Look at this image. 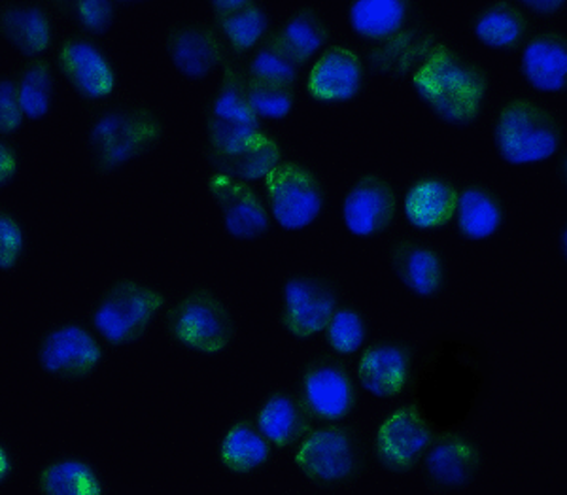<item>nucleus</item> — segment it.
Instances as JSON below:
<instances>
[{"label": "nucleus", "instance_id": "obj_21", "mask_svg": "<svg viewBox=\"0 0 567 495\" xmlns=\"http://www.w3.org/2000/svg\"><path fill=\"white\" fill-rule=\"evenodd\" d=\"M481 470L483 451L465 431L441 435L420 463L422 481L441 494L470 488Z\"/></svg>", "mask_w": 567, "mask_h": 495}, {"label": "nucleus", "instance_id": "obj_37", "mask_svg": "<svg viewBox=\"0 0 567 495\" xmlns=\"http://www.w3.org/2000/svg\"><path fill=\"white\" fill-rule=\"evenodd\" d=\"M373 342V323L369 316L350 302H342L323 333L326 352L339 360H358Z\"/></svg>", "mask_w": 567, "mask_h": 495}, {"label": "nucleus", "instance_id": "obj_13", "mask_svg": "<svg viewBox=\"0 0 567 495\" xmlns=\"http://www.w3.org/2000/svg\"><path fill=\"white\" fill-rule=\"evenodd\" d=\"M280 299L282 329L301 344L322 339L344 302L341 283L336 278L310 272H293L284 278Z\"/></svg>", "mask_w": 567, "mask_h": 495}, {"label": "nucleus", "instance_id": "obj_9", "mask_svg": "<svg viewBox=\"0 0 567 495\" xmlns=\"http://www.w3.org/2000/svg\"><path fill=\"white\" fill-rule=\"evenodd\" d=\"M299 405L315 425L352 420L361 403V390L347 361L329 352L310 355L297 371L293 390Z\"/></svg>", "mask_w": 567, "mask_h": 495}, {"label": "nucleus", "instance_id": "obj_40", "mask_svg": "<svg viewBox=\"0 0 567 495\" xmlns=\"http://www.w3.org/2000/svg\"><path fill=\"white\" fill-rule=\"evenodd\" d=\"M31 254V237L20 214L0 206V272L20 269Z\"/></svg>", "mask_w": 567, "mask_h": 495}, {"label": "nucleus", "instance_id": "obj_32", "mask_svg": "<svg viewBox=\"0 0 567 495\" xmlns=\"http://www.w3.org/2000/svg\"><path fill=\"white\" fill-rule=\"evenodd\" d=\"M275 34L305 72H309L315 61L336 42L329 21L315 7L296 8L280 21Z\"/></svg>", "mask_w": 567, "mask_h": 495}, {"label": "nucleus", "instance_id": "obj_19", "mask_svg": "<svg viewBox=\"0 0 567 495\" xmlns=\"http://www.w3.org/2000/svg\"><path fill=\"white\" fill-rule=\"evenodd\" d=\"M419 350L414 342L398 337L371 342L355 360L358 386L374 399L401 398Z\"/></svg>", "mask_w": 567, "mask_h": 495}, {"label": "nucleus", "instance_id": "obj_27", "mask_svg": "<svg viewBox=\"0 0 567 495\" xmlns=\"http://www.w3.org/2000/svg\"><path fill=\"white\" fill-rule=\"evenodd\" d=\"M518 74L529 91L558 97L567 91V42L555 29L535 31L518 59Z\"/></svg>", "mask_w": 567, "mask_h": 495}, {"label": "nucleus", "instance_id": "obj_16", "mask_svg": "<svg viewBox=\"0 0 567 495\" xmlns=\"http://www.w3.org/2000/svg\"><path fill=\"white\" fill-rule=\"evenodd\" d=\"M369 82L361 53L347 40H339L310 66L303 90L315 106H349L365 97Z\"/></svg>", "mask_w": 567, "mask_h": 495}, {"label": "nucleus", "instance_id": "obj_24", "mask_svg": "<svg viewBox=\"0 0 567 495\" xmlns=\"http://www.w3.org/2000/svg\"><path fill=\"white\" fill-rule=\"evenodd\" d=\"M0 39L25 61L50 58L58 44L53 13L34 0L7 2L0 7Z\"/></svg>", "mask_w": 567, "mask_h": 495}, {"label": "nucleus", "instance_id": "obj_43", "mask_svg": "<svg viewBox=\"0 0 567 495\" xmlns=\"http://www.w3.org/2000/svg\"><path fill=\"white\" fill-rule=\"evenodd\" d=\"M532 20H553L566 10L564 0H520L516 2Z\"/></svg>", "mask_w": 567, "mask_h": 495}, {"label": "nucleus", "instance_id": "obj_26", "mask_svg": "<svg viewBox=\"0 0 567 495\" xmlns=\"http://www.w3.org/2000/svg\"><path fill=\"white\" fill-rule=\"evenodd\" d=\"M349 31L361 45H377L425 23L416 0H352L344 7Z\"/></svg>", "mask_w": 567, "mask_h": 495}, {"label": "nucleus", "instance_id": "obj_11", "mask_svg": "<svg viewBox=\"0 0 567 495\" xmlns=\"http://www.w3.org/2000/svg\"><path fill=\"white\" fill-rule=\"evenodd\" d=\"M40 371L50 379L78 384L99 373L106 361V347L85 318L53 323L37 344Z\"/></svg>", "mask_w": 567, "mask_h": 495}, {"label": "nucleus", "instance_id": "obj_25", "mask_svg": "<svg viewBox=\"0 0 567 495\" xmlns=\"http://www.w3.org/2000/svg\"><path fill=\"white\" fill-rule=\"evenodd\" d=\"M288 157V146L282 136L269 130L248 136L231 148L207 155L208 171L216 176H226L246 186H254Z\"/></svg>", "mask_w": 567, "mask_h": 495}, {"label": "nucleus", "instance_id": "obj_31", "mask_svg": "<svg viewBox=\"0 0 567 495\" xmlns=\"http://www.w3.org/2000/svg\"><path fill=\"white\" fill-rule=\"evenodd\" d=\"M251 412L261 435L278 454L296 451L297 444L315 427L296 393L288 388L269 393Z\"/></svg>", "mask_w": 567, "mask_h": 495}, {"label": "nucleus", "instance_id": "obj_10", "mask_svg": "<svg viewBox=\"0 0 567 495\" xmlns=\"http://www.w3.org/2000/svg\"><path fill=\"white\" fill-rule=\"evenodd\" d=\"M52 63L80 103L104 106L116 99L122 72L103 40L72 31L59 42Z\"/></svg>", "mask_w": 567, "mask_h": 495}, {"label": "nucleus", "instance_id": "obj_22", "mask_svg": "<svg viewBox=\"0 0 567 495\" xmlns=\"http://www.w3.org/2000/svg\"><path fill=\"white\" fill-rule=\"evenodd\" d=\"M460 184L441 174H419L401 189V214L406 226L424 235L452 227Z\"/></svg>", "mask_w": 567, "mask_h": 495}, {"label": "nucleus", "instance_id": "obj_4", "mask_svg": "<svg viewBox=\"0 0 567 495\" xmlns=\"http://www.w3.org/2000/svg\"><path fill=\"white\" fill-rule=\"evenodd\" d=\"M497 159L515 168L555 163L566 149L564 123L539 101L526 95L503 99L492 122Z\"/></svg>", "mask_w": 567, "mask_h": 495}, {"label": "nucleus", "instance_id": "obj_5", "mask_svg": "<svg viewBox=\"0 0 567 495\" xmlns=\"http://www.w3.org/2000/svg\"><path fill=\"white\" fill-rule=\"evenodd\" d=\"M291 454L305 481L322 489L355 483L373 462L368 435L352 420L315 425Z\"/></svg>", "mask_w": 567, "mask_h": 495}, {"label": "nucleus", "instance_id": "obj_18", "mask_svg": "<svg viewBox=\"0 0 567 495\" xmlns=\"http://www.w3.org/2000/svg\"><path fill=\"white\" fill-rule=\"evenodd\" d=\"M390 269L401 288L420 301H435L449 288V259L443 248L416 237L393 238Z\"/></svg>", "mask_w": 567, "mask_h": 495}, {"label": "nucleus", "instance_id": "obj_6", "mask_svg": "<svg viewBox=\"0 0 567 495\" xmlns=\"http://www.w3.org/2000/svg\"><path fill=\"white\" fill-rule=\"evenodd\" d=\"M167 293L154 283L120 278L91 307V328L110 350L135 347L163 316Z\"/></svg>", "mask_w": 567, "mask_h": 495}, {"label": "nucleus", "instance_id": "obj_42", "mask_svg": "<svg viewBox=\"0 0 567 495\" xmlns=\"http://www.w3.org/2000/svg\"><path fill=\"white\" fill-rule=\"evenodd\" d=\"M23 165L20 144L0 138V194L18 182Z\"/></svg>", "mask_w": 567, "mask_h": 495}, {"label": "nucleus", "instance_id": "obj_44", "mask_svg": "<svg viewBox=\"0 0 567 495\" xmlns=\"http://www.w3.org/2000/svg\"><path fill=\"white\" fill-rule=\"evenodd\" d=\"M16 473H18V457L13 454L7 439L0 437V488L12 483Z\"/></svg>", "mask_w": 567, "mask_h": 495}, {"label": "nucleus", "instance_id": "obj_39", "mask_svg": "<svg viewBox=\"0 0 567 495\" xmlns=\"http://www.w3.org/2000/svg\"><path fill=\"white\" fill-rule=\"evenodd\" d=\"M299 103V91L288 85L269 84L248 78V104L251 112L265 125H282L288 122Z\"/></svg>", "mask_w": 567, "mask_h": 495}, {"label": "nucleus", "instance_id": "obj_23", "mask_svg": "<svg viewBox=\"0 0 567 495\" xmlns=\"http://www.w3.org/2000/svg\"><path fill=\"white\" fill-rule=\"evenodd\" d=\"M437 27L427 21L411 27L382 44L369 45L361 53L369 76L409 80L424 66L433 50L441 44Z\"/></svg>", "mask_w": 567, "mask_h": 495}, {"label": "nucleus", "instance_id": "obj_33", "mask_svg": "<svg viewBox=\"0 0 567 495\" xmlns=\"http://www.w3.org/2000/svg\"><path fill=\"white\" fill-rule=\"evenodd\" d=\"M213 23L233 61L239 63L277 29L271 8L258 0H237L233 12L214 18Z\"/></svg>", "mask_w": 567, "mask_h": 495}, {"label": "nucleus", "instance_id": "obj_28", "mask_svg": "<svg viewBox=\"0 0 567 495\" xmlns=\"http://www.w3.org/2000/svg\"><path fill=\"white\" fill-rule=\"evenodd\" d=\"M471 34L481 48L503 58L523 52L535 33V21L511 0L488 2L473 12Z\"/></svg>", "mask_w": 567, "mask_h": 495}, {"label": "nucleus", "instance_id": "obj_30", "mask_svg": "<svg viewBox=\"0 0 567 495\" xmlns=\"http://www.w3.org/2000/svg\"><path fill=\"white\" fill-rule=\"evenodd\" d=\"M277 452L256 425L254 412H246L227 425L219 439L218 462L221 470L239 478H251L275 462Z\"/></svg>", "mask_w": 567, "mask_h": 495}, {"label": "nucleus", "instance_id": "obj_8", "mask_svg": "<svg viewBox=\"0 0 567 495\" xmlns=\"http://www.w3.org/2000/svg\"><path fill=\"white\" fill-rule=\"evenodd\" d=\"M261 194L275 227L286 233L312 231L328 214V192L322 176L299 157L288 155L265 178Z\"/></svg>", "mask_w": 567, "mask_h": 495}, {"label": "nucleus", "instance_id": "obj_36", "mask_svg": "<svg viewBox=\"0 0 567 495\" xmlns=\"http://www.w3.org/2000/svg\"><path fill=\"white\" fill-rule=\"evenodd\" d=\"M240 66H243L246 78H250V80L288 85L297 91L299 87H303L305 76H307V72L301 69L296 59L286 52V48L277 39L275 31L254 52L248 53L240 61Z\"/></svg>", "mask_w": 567, "mask_h": 495}, {"label": "nucleus", "instance_id": "obj_7", "mask_svg": "<svg viewBox=\"0 0 567 495\" xmlns=\"http://www.w3.org/2000/svg\"><path fill=\"white\" fill-rule=\"evenodd\" d=\"M163 328L175 347L200 358L226 354L237 334L231 310L218 293L205 288L182 293L163 314Z\"/></svg>", "mask_w": 567, "mask_h": 495}, {"label": "nucleus", "instance_id": "obj_17", "mask_svg": "<svg viewBox=\"0 0 567 495\" xmlns=\"http://www.w3.org/2000/svg\"><path fill=\"white\" fill-rule=\"evenodd\" d=\"M165 53L176 74L192 84H203L231 61L226 42L214 23L182 21L168 29Z\"/></svg>", "mask_w": 567, "mask_h": 495}, {"label": "nucleus", "instance_id": "obj_29", "mask_svg": "<svg viewBox=\"0 0 567 495\" xmlns=\"http://www.w3.org/2000/svg\"><path fill=\"white\" fill-rule=\"evenodd\" d=\"M507 221V206L496 189L481 184H460L458 205L452 219V229L460 240L486 245L502 237Z\"/></svg>", "mask_w": 567, "mask_h": 495}, {"label": "nucleus", "instance_id": "obj_41", "mask_svg": "<svg viewBox=\"0 0 567 495\" xmlns=\"http://www.w3.org/2000/svg\"><path fill=\"white\" fill-rule=\"evenodd\" d=\"M27 122L16 97L13 74H0V138L12 141L25 130Z\"/></svg>", "mask_w": 567, "mask_h": 495}, {"label": "nucleus", "instance_id": "obj_20", "mask_svg": "<svg viewBox=\"0 0 567 495\" xmlns=\"http://www.w3.org/2000/svg\"><path fill=\"white\" fill-rule=\"evenodd\" d=\"M208 192L218 205L221 227L233 240L258 243L277 229L264 194L256 187L213 174L208 178Z\"/></svg>", "mask_w": 567, "mask_h": 495}, {"label": "nucleus", "instance_id": "obj_15", "mask_svg": "<svg viewBox=\"0 0 567 495\" xmlns=\"http://www.w3.org/2000/svg\"><path fill=\"white\" fill-rule=\"evenodd\" d=\"M401 214V189L377 174H363L342 194L337 216L358 240H377L392 231Z\"/></svg>", "mask_w": 567, "mask_h": 495}, {"label": "nucleus", "instance_id": "obj_14", "mask_svg": "<svg viewBox=\"0 0 567 495\" xmlns=\"http://www.w3.org/2000/svg\"><path fill=\"white\" fill-rule=\"evenodd\" d=\"M439 437L419 412L401 403L374 425L369 439L371 460L390 475L405 476L419 470Z\"/></svg>", "mask_w": 567, "mask_h": 495}, {"label": "nucleus", "instance_id": "obj_1", "mask_svg": "<svg viewBox=\"0 0 567 495\" xmlns=\"http://www.w3.org/2000/svg\"><path fill=\"white\" fill-rule=\"evenodd\" d=\"M492 388L483 341L470 333L433 337L419 350L401 403L419 412L439 435L464 431Z\"/></svg>", "mask_w": 567, "mask_h": 495}, {"label": "nucleus", "instance_id": "obj_35", "mask_svg": "<svg viewBox=\"0 0 567 495\" xmlns=\"http://www.w3.org/2000/svg\"><path fill=\"white\" fill-rule=\"evenodd\" d=\"M16 97L29 123H42L52 116L59 103L58 74L52 59L23 61L13 74Z\"/></svg>", "mask_w": 567, "mask_h": 495}, {"label": "nucleus", "instance_id": "obj_38", "mask_svg": "<svg viewBox=\"0 0 567 495\" xmlns=\"http://www.w3.org/2000/svg\"><path fill=\"white\" fill-rule=\"evenodd\" d=\"M125 7L131 4L116 0H61L53 4L59 18L71 23L76 33L97 40L114 31Z\"/></svg>", "mask_w": 567, "mask_h": 495}, {"label": "nucleus", "instance_id": "obj_3", "mask_svg": "<svg viewBox=\"0 0 567 495\" xmlns=\"http://www.w3.org/2000/svg\"><path fill=\"white\" fill-rule=\"evenodd\" d=\"M165 138V122L148 104L112 103L91 114L85 133L90 165L99 174H120L146 159Z\"/></svg>", "mask_w": 567, "mask_h": 495}, {"label": "nucleus", "instance_id": "obj_12", "mask_svg": "<svg viewBox=\"0 0 567 495\" xmlns=\"http://www.w3.org/2000/svg\"><path fill=\"white\" fill-rule=\"evenodd\" d=\"M205 152L216 154L231 148L248 136L271 130L251 112L248 104V78L239 61H229L219 72L218 85L205 104Z\"/></svg>", "mask_w": 567, "mask_h": 495}, {"label": "nucleus", "instance_id": "obj_34", "mask_svg": "<svg viewBox=\"0 0 567 495\" xmlns=\"http://www.w3.org/2000/svg\"><path fill=\"white\" fill-rule=\"evenodd\" d=\"M40 495H109V484L97 463L85 456H55L37 473Z\"/></svg>", "mask_w": 567, "mask_h": 495}, {"label": "nucleus", "instance_id": "obj_2", "mask_svg": "<svg viewBox=\"0 0 567 495\" xmlns=\"http://www.w3.org/2000/svg\"><path fill=\"white\" fill-rule=\"evenodd\" d=\"M419 103L449 130L467 131L483 120L491 103L488 69L449 42L433 50L424 66L411 78Z\"/></svg>", "mask_w": 567, "mask_h": 495}]
</instances>
